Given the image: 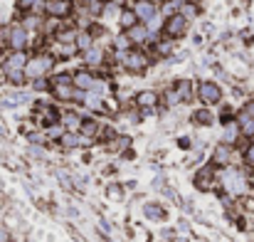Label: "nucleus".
<instances>
[{"label":"nucleus","instance_id":"obj_1","mask_svg":"<svg viewBox=\"0 0 254 242\" xmlns=\"http://www.w3.org/2000/svg\"><path fill=\"white\" fill-rule=\"evenodd\" d=\"M55 65H57V57L52 52L40 50V52H32V57H27V65H25L22 75H25L27 81L42 80V77H50V72L55 70Z\"/></svg>","mask_w":254,"mask_h":242},{"label":"nucleus","instance_id":"obj_2","mask_svg":"<svg viewBox=\"0 0 254 242\" xmlns=\"http://www.w3.org/2000/svg\"><path fill=\"white\" fill-rule=\"evenodd\" d=\"M114 62L121 65V67H124L126 72H131V75H143V72L151 67L148 52L136 50V47H131L128 52H114Z\"/></svg>","mask_w":254,"mask_h":242},{"label":"nucleus","instance_id":"obj_3","mask_svg":"<svg viewBox=\"0 0 254 242\" xmlns=\"http://www.w3.org/2000/svg\"><path fill=\"white\" fill-rule=\"evenodd\" d=\"M222 185L230 195H245L247 193V170H237V168H230V165L222 168Z\"/></svg>","mask_w":254,"mask_h":242},{"label":"nucleus","instance_id":"obj_4","mask_svg":"<svg viewBox=\"0 0 254 242\" xmlns=\"http://www.w3.org/2000/svg\"><path fill=\"white\" fill-rule=\"evenodd\" d=\"M74 0H45L42 2V12L47 17L55 20H72L74 17Z\"/></svg>","mask_w":254,"mask_h":242},{"label":"nucleus","instance_id":"obj_5","mask_svg":"<svg viewBox=\"0 0 254 242\" xmlns=\"http://www.w3.org/2000/svg\"><path fill=\"white\" fill-rule=\"evenodd\" d=\"M188 22H190V20H185L180 12L168 15V17H163L161 35H163L166 40H180V37H185V32H188Z\"/></svg>","mask_w":254,"mask_h":242},{"label":"nucleus","instance_id":"obj_6","mask_svg":"<svg viewBox=\"0 0 254 242\" xmlns=\"http://www.w3.org/2000/svg\"><path fill=\"white\" fill-rule=\"evenodd\" d=\"M27 40H30V32L20 22H10L7 25V42H5V47H10V50H27Z\"/></svg>","mask_w":254,"mask_h":242},{"label":"nucleus","instance_id":"obj_7","mask_svg":"<svg viewBox=\"0 0 254 242\" xmlns=\"http://www.w3.org/2000/svg\"><path fill=\"white\" fill-rule=\"evenodd\" d=\"M197 99H200L205 106L220 104V101H222V89H220V84H215V81H200V84H197Z\"/></svg>","mask_w":254,"mask_h":242},{"label":"nucleus","instance_id":"obj_8","mask_svg":"<svg viewBox=\"0 0 254 242\" xmlns=\"http://www.w3.org/2000/svg\"><path fill=\"white\" fill-rule=\"evenodd\" d=\"M128 7L133 10L136 20L143 22V25H146L153 15H158V2H156V0H136V2H131Z\"/></svg>","mask_w":254,"mask_h":242},{"label":"nucleus","instance_id":"obj_9","mask_svg":"<svg viewBox=\"0 0 254 242\" xmlns=\"http://www.w3.org/2000/svg\"><path fill=\"white\" fill-rule=\"evenodd\" d=\"M27 50H10L2 60V72H22L27 65Z\"/></svg>","mask_w":254,"mask_h":242},{"label":"nucleus","instance_id":"obj_10","mask_svg":"<svg viewBox=\"0 0 254 242\" xmlns=\"http://www.w3.org/2000/svg\"><path fill=\"white\" fill-rule=\"evenodd\" d=\"M230 163H232V146H227V144L215 146V151L210 156V165L212 168H227Z\"/></svg>","mask_w":254,"mask_h":242},{"label":"nucleus","instance_id":"obj_11","mask_svg":"<svg viewBox=\"0 0 254 242\" xmlns=\"http://www.w3.org/2000/svg\"><path fill=\"white\" fill-rule=\"evenodd\" d=\"M192 185H195L197 190H210V188L215 185V168H212V165H202V168L195 173Z\"/></svg>","mask_w":254,"mask_h":242},{"label":"nucleus","instance_id":"obj_12","mask_svg":"<svg viewBox=\"0 0 254 242\" xmlns=\"http://www.w3.org/2000/svg\"><path fill=\"white\" fill-rule=\"evenodd\" d=\"M94 80H96V77H94L91 70H77V72H72V86L79 89V91H89Z\"/></svg>","mask_w":254,"mask_h":242},{"label":"nucleus","instance_id":"obj_13","mask_svg":"<svg viewBox=\"0 0 254 242\" xmlns=\"http://www.w3.org/2000/svg\"><path fill=\"white\" fill-rule=\"evenodd\" d=\"M84 55V62H86V67L89 70H96V67H104L106 65V52L101 50V47H89L86 52H82Z\"/></svg>","mask_w":254,"mask_h":242},{"label":"nucleus","instance_id":"obj_14","mask_svg":"<svg viewBox=\"0 0 254 242\" xmlns=\"http://www.w3.org/2000/svg\"><path fill=\"white\" fill-rule=\"evenodd\" d=\"M126 32V37L131 40V45L136 47V45H146V40H148V27L143 25V22H136L133 27H128V30H124Z\"/></svg>","mask_w":254,"mask_h":242},{"label":"nucleus","instance_id":"obj_15","mask_svg":"<svg viewBox=\"0 0 254 242\" xmlns=\"http://www.w3.org/2000/svg\"><path fill=\"white\" fill-rule=\"evenodd\" d=\"M99 129H101V124L94 119V116H82V124H79V134L86 136V139H91V141H96V136H99Z\"/></svg>","mask_w":254,"mask_h":242},{"label":"nucleus","instance_id":"obj_16","mask_svg":"<svg viewBox=\"0 0 254 242\" xmlns=\"http://www.w3.org/2000/svg\"><path fill=\"white\" fill-rule=\"evenodd\" d=\"M133 104H136L138 109H156V104H158V94H156L153 89H143V91L136 94Z\"/></svg>","mask_w":254,"mask_h":242},{"label":"nucleus","instance_id":"obj_17","mask_svg":"<svg viewBox=\"0 0 254 242\" xmlns=\"http://www.w3.org/2000/svg\"><path fill=\"white\" fill-rule=\"evenodd\" d=\"M50 91L57 101H72L74 99V86L72 84H50Z\"/></svg>","mask_w":254,"mask_h":242},{"label":"nucleus","instance_id":"obj_18","mask_svg":"<svg viewBox=\"0 0 254 242\" xmlns=\"http://www.w3.org/2000/svg\"><path fill=\"white\" fill-rule=\"evenodd\" d=\"M240 124L232 119V121H227L225 124V131H222V144H227V146H235L237 141H240Z\"/></svg>","mask_w":254,"mask_h":242},{"label":"nucleus","instance_id":"obj_19","mask_svg":"<svg viewBox=\"0 0 254 242\" xmlns=\"http://www.w3.org/2000/svg\"><path fill=\"white\" fill-rule=\"evenodd\" d=\"M94 45H96V40L91 37L89 30H77V37H74V47H77V52H86V50L94 47Z\"/></svg>","mask_w":254,"mask_h":242},{"label":"nucleus","instance_id":"obj_20","mask_svg":"<svg viewBox=\"0 0 254 242\" xmlns=\"http://www.w3.org/2000/svg\"><path fill=\"white\" fill-rule=\"evenodd\" d=\"M235 121L240 124V134H242L245 139H252L254 136V116H247L245 111H240V116H237Z\"/></svg>","mask_w":254,"mask_h":242},{"label":"nucleus","instance_id":"obj_21","mask_svg":"<svg viewBox=\"0 0 254 242\" xmlns=\"http://www.w3.org/2000/svg\"><path fill=\"white\" fill-rule=\"evenodd\" d=\"M173 89H175V94H178L183 101H190V99H192V81L190 80H175L173 81Z\"/></svg>","mask_w":254,"mask_h":242},{"label":"nucleus","instance_id":"obj_22","mask_svg":"<svg viewBox=\"0 0 254 242\" xmlns=\"http://www.w3.org/2000/svg\"><path fill=\"white\" fill-rule=\"evenodd\" d=\"M82 104H84L89 111H104V109H106V106H104V96H99V94H94V91H84Z\"/></svg>","mask_w":254,"mask_h":242},{"label":"nucleus","instance_id":"obj_23","mask_svg":"<svg viewBox=\"0 0 254 242\" xmlns=\"http://www.w3.org/2000/svg\"><path fill=\"white\" fill-rule=\"evenodd\" d=\"M190 119H192V124H197V126H210V124L215 121V116H212L210 106H205V109H197V111H192V114H190Z\"/></svg>","mask_w":254,"mask_h":242},{"label":"nucleus","instance_id":"obj_24","mask_svg":"<svg viewBox=\"0 0 254 242\" xmlns=\"http://www.w3.org/2000/svg\"><path fill=\"white\" fill-rule=\"evenodd\" d=\"M60 124H62L67 131H77L79 124H82V116H79L77 111H64V114L60 116Z\"/></svg>","mask_w":254,"mask_h":242},{"label":"nucleus","instance_id":"obj_25","mask_svg":"<svg viewBox=\"0 0 254 242\" xmlns=\"http://www.w3.org/2000/svg\"><path fill=\"white\" fill-rule=\"evenodd\" d=\"M128 146H131V139L124 136V134H116L109 141V151H114V154H124V151H128Z\"/></svg>","mask_w":254,"mask_h":242},{"label":"nucleus","instance_id":"obj_26","mask_svg":"<svg viewBox=\"0 0 254 242\" xmlns=\"http://www.w3.org/2000/svg\"><path fill=\"white\" fill-rule=\"evenodd\" d=\"M131 47H133V45H131V40L126 37V32L111 37V50H114V52H128Z\"/></svg>","mask_w":254,"mask_h":242},{"label":"nucleus","instance_id":"obj_27","mask_svg":"<svg viewBox=\"0 0 254 242\" xmlns=\"http://www.w3.org/2000/svg\"><path fill=\"white\" fill-rule=\"evenodd\" d=\"M178 12H180L185 20H192V17L200 15V5H195V2H190V0H183L180 7H178Z\"/></svg>","mask_w":254,"mask_h":242},{"label":"nucleus","instance_id":"obj_28","mask_svg":"<svg viewBox=\"0 0 254 242\" xmlns=\"http://www.w3.org/2000/svg\"><path fill=\"white\" fill-rule=\"evenodd\" d=\"M138 20H136V15H133V10L131 7H121V12H119V25H121V30H128V27H133Z\"/></svg>","mask_w":254,"mask_h":242},{"label":"nucleus","instance_id":"obj_29","mask_svg":"<svg viewBox=\"0 0 254 242\" xmlns=\"http://www.w3.org/2000/svg\"><path fill=\"white\" fill-rule=\"evenodd\" d=\"M42 2L45 0H17V10L25 12H42Z\"/></svg>","mask_w":254,"mask_h":242},{"label":"nucleus","instance_id":"obj_30","mask_svg":"<svg viewBox=\"0 0 254 242\" xmlns=\"http://www.w3.org/2000/svg\"><path fill=\"white\" fill-rule=\"evenodd\" d=\"M84 2V12L94 20V17H99L101 15V7H104V0H82Z\"/></svg>","mask_w":254,"mask_h":242},{"label":"nucleus","instance_id":"obj_31","mask_svg":"<svg viewBox=\"0 0 254 242\" xmlns=\"http://www.w3.org/2000/svg\"><path fill=\"white\" fill-rule=\"evenodd\" d=\"M143 213H146V218H151V220H166V210H163L161 205H156V203H148V205L143 208Z\"/></svg>","mask_w":254,"mask_h":242},{"label":"nucleus","instance_id":"obj_32","mask_svg":"<svg viewBox=\"0 0 254 242\" xmlns=\"http://www.w3.org/2000/svg\"><path fill=\"white\" fill-rule=\"evenodd\" d=\"M55 57H60V60H69V57H74L77 55V47L74 45H57L55 42Z\"/></svg>","mask_w":254,"mask_h":242},{"label":"nucleus","instance_id":"obj_33","mask_svg":"<svg viewBox=\"0 0 254 242\" xmlns=\"http://www.w3.org/2000/svg\"><path fill=\"white\" fill-rule=\"evenodd\" d=\"M64 131H67V129H64L62 124H52V126H47V131H45V136H47V141H60Z\"/></svg>","mask_w":254,"mask_h":242},{"label":"nucleus","instance_id":"obj_34","mask_svg":"<svg viewBox=\"0 0 254 242\" xmlns=\"http://www.w3.org/2000/svg\"><path fill=\"white\" fill-rule=\"evenodd\" d=\"M25 101H30V96H27V94H20V91L5 96V104H12V106H15V104H25Z\"/></svg>","mask_w":254,"mask_h":242},{"label":"nucleus","instance_id":"obj_35","mask_svg":"<svg viewBox=\"0 0 254 242\" xmlns=\"http://www.w3.org/2000/svg\"><path fill=\"white\" fill-rule=\"evenodd\" d=\"M178 104H183V99L175 94V89L170 86L168 91H166V106H178Z\"/></svg>","mask_w":254,"mask_h":242},{"label":"nucleus","instance_id":"obj_36","mask_svg":"<svg viewBox=\"0 0 254 242\" xmlns=\"http://www.w3.org/2000/svg\"><path fill=\"white\" fill-rule=\"evenodd\" d=\"M245 165H247V170L254 168V144H250V146L245 149Z\"/></svg>","mask_w":254,"mask_h":242},{"label":"nucleus","instance_id":"obj_37","mask_svg":"<svg viewBox=\"0 0 254 242\" xmlns=\"http://www.w3.org/2000/svg\"><path fill=\"white\" fill-rule=\"evenodd\" d=\"M30 84H32V89H35V91H42V89H50V80H47V77H42V80H32V81H30Z\"/></svg>","mask_w":254,"mask_h":242},{"label":"nucleus","instance_id":"obj_38","mask_svg":"<svg viewBox=\"0 0 254 242\" xmlns=\"http://www.w3.org/2000/svg\"><path fill=\"white\" fill-rule=\"evenodd\" d=\"M109 198H116V200H119V198H121V188H119V185H111V188H109Z\"/></svg>","mask_w":254,"mask_h":242},{"label":"nucleus","instance_id":"obj_39","mask_svg":"<svg viewBox=\"0 0 254 242\" xmlns=\"http://www.w3.org/2000/svg\"><path fill=\"white\" fill-rule=\"evenodd\" d=\"M0 242H10V233L5 228H0Z\"/></svg>","mask_w":254,"mask_h":242},{"label":"nucleus","instance_id":"obj_40","mask_svg":"<svg viewBox=\"0 0 254 242\" xmlns=\"http://www.w3.org/2000/svg\"><path fill=\"white\" fill-rule=\"evenodd\" d=\"M180 149H190V139H180Z\"/></svg>","mask_w":254,"mask_h":242},{"label":"nucleus","instance_id":"obj_41","mask_svg":"<svg viewBox=\"0 0 254 242\" xmlns=\"http://www.w3.org/2000/svg\"><path fill=\"white\" fill-rule=\"evenodd\" d=\"M5 81V72H2V67H0V84Z\"/></svg>","mask_w":254,"mask_h":242},{"label":"nucleus","instance_id":"obj_42","mask_svg":"<svg viewBox=\"0 0 254 242\" xmlns=\"http://www.w3.org/2000/svg\"><path fill=\"white\" fill-rule=\"evenodd\" d=\"M190 2H195V5H202V2H205V0H190Z\"/></svg>","mask_w":254,"mask_h":242},{"label":"nucleus","instance_id":"obj_43","mask_svg":"<svg viewBox=\"0 0 254 242\" xmlns=\"http://www.w3.org/2000/svg\"><path fill=\"white\" fill-rule=\"evenodd\" d=\"M10 242H12V240H10Z\"/></svg>","mask_w":254,"mask_h":242}]
</instances>
